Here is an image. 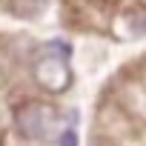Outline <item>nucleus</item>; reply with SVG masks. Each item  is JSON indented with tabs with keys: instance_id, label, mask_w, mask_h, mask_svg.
Wrapping results in <instances>:
<instances>
[{
	"instance_id": "f257e3e1",
	"label": "nucleus",
	"mask_w": 146,
	"mask_h": 146,
	"mask_svg": "<svg viewBox=\"0 0 146 146\" xmlns=\"http://www.w3.org/2000/svg\"><path fill=\"white\" fill-rule=\"evenodd\" d=\"M54 123V109L37 100H26L15 109V129L26 140H46Z\"/></svg>"
},
{
	"instance_id": "f03ea898",
	"label": "nucleus",
	"mask_w": 146,
	"mask_h": 146,
	"mask_svg": "<svg viewBox=\"0 0 146 146\" xmlns=\"http://www.w3.org/2000/svg\"><path fill=\"white\" fill-rule=\"evenodd\" d=\"M35 80L46 89V92H63L69 83H72V72H69V63L63 57H54V54H43L37 63H35Z\"/></svg>"
},
{
	"instance_id": "7ed1b4c3",
	"label": "nucleus",
	"mask_w": 146,
	"mask_h": 146,
	"mask_svg": "<svg viewBox=\"0 0 146 146\" xmlns=\"http://www.w3.org/2000/svg\"><path fill=\"white\" fill-rule=\"evenodd\" d=\"M43 6V0H12L9 3V12H15L17 17H35Z\"/></svg>"
},
{
	"instance_id": "20e7f679",
	"label": "nucleus",
	"mask_w": 146,
	"mask_h": 146,
	"mask_svg": "<svg viewBox=\"0 0 146 146\" xmlns=\"http://www.w3.org/2000/svg\"><path fill=\"white\" fill-rule=\"evenodd\" d=\"M43 54H54V57L69 60L72 57V46L66 40H49V43H43Z\"/></svg>"
},
{
	"instance_id": "39448f33",
	"label": "nucleus",
	"mask_w": 146,
	"mask_h": 146,
	"mask_svg": "<svg viewBox=\"0 0 146 146\" xmlns=\"http://www.w3.org/2000/svg\"><path fill=\"white\" fill-rule=\"evenodd\" d=\"M57 143H60V146H78V135L72 132V129H66V132H60Z\"/></svg>"
},
{
	"instance_id": "423d86ee",
	"label": "nucleus",
	"mask_w": 146,
	"mask_h": 146,
	"mask_svg": "<svg viewBox=\"0 0 146 146\" xmlns=\"http://www.w3.org/2000/svg\"><path fill=\"white\" fill-rule=\"evenodd\" d=\"M95 146H98V143H95Z\"/></svg>"
}]
</instances>
